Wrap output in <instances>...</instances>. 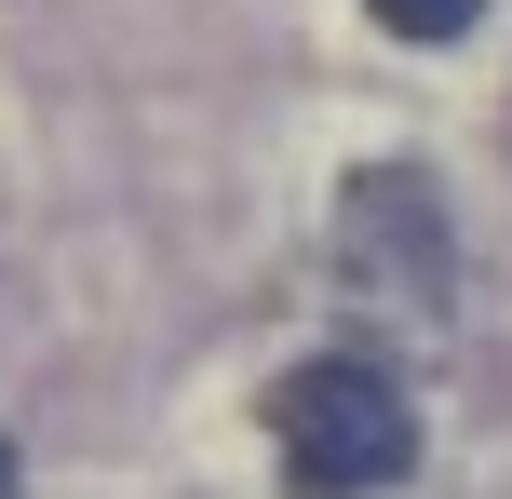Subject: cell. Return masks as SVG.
<instances>
[{
    "mask_svg": "<svg viewBox=\"0 0 512 499\" xmlns=\"http://www.w3.org/2000/svg\"><path fill=\"white\" fill-rule=\"evenodd\" d=\"M270 446H283V486L297 499H378V486L418 473V405L364 351H310L270 392Z\"/></svg>",
    "mask_w": 512,
    "mask_h": 499,
    "instance_id": "6da1fadb",
    "label": "cell"
},
{
    "mask_svg": "<svg viewBox=\"0 0 512 499\" xmlns=\"http://www.w3.org/2000/svg\"><path fill=\"white\" fill-rule=\"evenodd\" d=\"M337 270H351L364 297H391V311H445V284H459L445 189L418 176V162H364V176L337 189Z\"/></svg>",
    "mask_w": 512,
    "mask_h": 499,
    "instance_id": "7a4b0ae2",
    "label": "cell"
},
{
    "mask_svg": "<svg viewBox=\"0 0 512 499\" xmlns=\"http://www.w3.org/2000/svg\"><path fill=\"white\" fill-rule=\"evenodd\" d=\"M364 14H378L391 41H459V27L486 14V0H364Z\"/></svg>",
    "mask_w": 512,
    "mask_h": 499,
    "instance_id": "3957f363",
    "label": "cell"
},
{
    "mask_svg": "<svg viewBox=\"0 0 512 499\" xmlns=\"http://www.w3.org/2000/svg\"><path fill=\"white\" fill-rule=\"evenodd\" d=\"M0 499H14V446H0Z\"/></svg>",
    "mask_w": 512,
    "mask_h": 499,
    "instance_id": "277c9868",
    "label": "cell"
}]
</instances>
